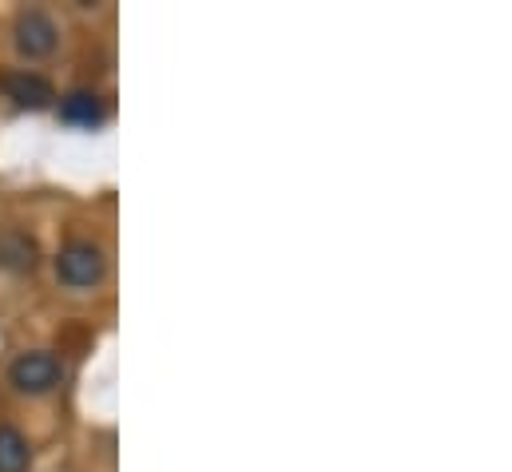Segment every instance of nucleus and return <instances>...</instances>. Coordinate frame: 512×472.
I'll return each instance as SVG.
<instances>
[{"mask_svg":"<svg viewBox=\"0 0 512 472\" xmlns=\"http://www.w3.org/2000/svg\"><path fill=\"white\" fill-rule=\"evenodd\" d=\"M36 262H40V246L28 231H20V227L0 231V266L8 274H32Z\"/></svg>","mask_w":512,"mask_h":472,"instance_id":"20e7f679","label":"nucleus"},{"mask_svg":"<svg viewBox=\"0 0 512 472\" xmlns=\"http://www.w3.org/2000/svg\"><path fill=\"white\" fill-rule=\"evenodd\" d=\"M4 92H8V100H12L16 108H28V112H40V108H48V104L56 100L52 84H48L44 76H36V72H12V76L4 80Z\"/></svg>","mask_w":512,"mask_h":472,"instance_id":"39448f33","label":"nucleus"},{"mask_svg":"<svg viewBox=\"0 0 512 472\" xmlns=\"http://www.w3.org/2000/svg\"><path fill=\"white\" fill-rule=\"evenodd\" d=\"M104 116H108V108L96 92H68L60 100V119L72 123V127H100Z\"/></svg>","mask_w":512,"mask_h":472,"instance_id":"423d86ee","label":"nucleus"},{"mask_svg":"<svg viewBox=\"0 0 512 472\" xmlns=\"http://www.w3.org/2000/svg\"><path fill=\"white\" fill-rule=\"evenodd\" d=\"M56 274L64 286L72 290H92L104 282L108 274V258L96 242H68L60 254H56Z\"/></svg>","mask_w":512,"mask_h":472,"instance_id":"f257e3e1","label":"nucleus"},{"mask_svg":"<svg viewBox=\"0 0 512 472\" xmlns=\"http://www.w3.org/2000/svg\"><path fill=\"white\" fill-rule=\"evenodd\" d=\"M12 36H16V48H20V56H28V60H40V56H52L56 52V24H52V16H44V12H20L16 16V28H12Z\"/></svg>","mask_w":512,"mask_h":472,"instance_id":"7ed1b4c3","label":"nucleus"},{"mask_svg":"<svg viewBox=\"0 0 512 472\" xmlns=\"http://www.w3.org/2000/svg\"><path fill=\"white\" fill-rule=\"evenodd\" d=\"M8 377H12V385L20 393H52L60 385L64 369H60V361L48 354V350H28V354H20L12 361Z\"/></svg>","mask_w":512,"mask_h":472,"instance_id":"f03ea898","label":"nucleus"},{"mask_svg":"<svg viewBox=\"0 0 512 472\" xmlns=\"http://www.w3.org/2000/svg\"><path fill=\"white\" fill-rule=\"evenodd\" d=\"M28 461L32 453H28L24 433L12 425H0V472H28Z\"/></svg>","mask_w":512,"mask_h":472,"instance_id":"0eeeda50","label":"nucleus"}]
</instances>
